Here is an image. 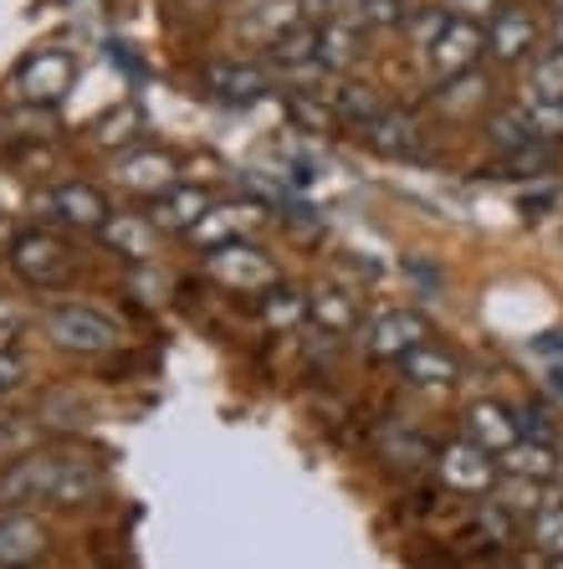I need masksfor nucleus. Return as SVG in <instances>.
I'll use <instances>...</instances> for the list:
<instances>
[{
    "instance_id": "72a5a7b5",
    "label": "nucleus",
    "mask_w": 563,
    "mask_h": 569,
    "mask_svg": "<svg viewBox=\"0 0 563 569\" xmlns=\"http://www.w3.org/2000/svg\"><path fill=\"white\" fill-rule=\"evenodd\" d=\"M384 457H390V462H400V467H420L431 451H425V441L410 437V431H400V437L390 431V437H384Z\"/></svg>"
},
{
    "instance_id": "412c9836",
    "label": "nucleus",
    "mask_w": 563,
    "mask_h": 569,
    "mask_svg": "<svg viewBox=\"0 0 563 569\" xmlns=\"http://www.w3.org/2000/svg\"><path fill=\"white\" fill-rule=\"evenodd\" d=\"M400 380H405L410 390H445V385L456 380V359L435 345H420L400 359Z\"/></svg>"
},
{
    "instance_id": "a211bd4d",
    "label": "nucleus",
    "mask_w": 563,
    "mask_h": 569,
    "mask_svg": "<svg viewBox=\"0 0 563 569\" xmlns=\"http://www.w3.org/2000/svg\"><path fill=\"white\" fill-rule=\"evenodd\" d=\"M364 139L380 149L384 159H420V149H425V139H420V123L405 119V113H390V108H384L380 119L369 123Z\"/></svg>"
},
{
    "instance_id": "c9c22d12",
    "label": "nucleus",
    "mask_w": 563,
    "mask_h": 569,
    "mask_svg": "<svg viewBox=\"0 0 563 569\" xmlns=\"http://www.w3.org/2000/svg\"><path fill=\"white\" fill-rule=\"evenodd\" d=\"M441 11H451V16H461V21H492V16L502 11V0H441Z\"/></svg>"
},
{
    "instance_id": "423d86ee",
    "label": "nucleus",
    "mask_w": 563,
    "mask_h": 569,
    "mask_svg": "<svg viewBox=\"0 0 563 569\" xmlns=\"http://www.w3.org/2000/svg\"><path fill=\"white\" fill-rule=\"evenodd\" d=\"M537 41H543V31H537L527 6H502V11L486 21V52H492V62H502V67L533 62Z\"/></svg>"
},
{
    "instance_id": "6ab92c4d",
    "label": "nucleus",
    "mask_w": 563,
    "mask_h": 569,
    "mask_svg": "<svg viewBox=\"0 0 563 569\" xmlns=\"http://www.w3.org/2000/svg\"><path fill=\"white\" fill-rule=\"evenodd\" d=\"M47 549V529H41L31 513H6L0 518V565L21 569Z\"/></svg>"
},
{
    "instance_id": "58836bf2",
    "label": "nucleus",
    "mask_w": 563,
    "mask_h": 569,
    "mask_svg": "<svg viewBox=\"0 0 563 569\" xmlns=\"http://www.w3.org/2000/svg\"><path fill=\"white\" fill-rule=\"evenodd\" d=\"M537 355H543V359H553V370H559V365H563V333H549V339H537Z\"/></svg>"
},
{
    "instance_id": "2eb2a0df",
    "label": "nucleus",
    "mask_w": 563,
    "mask_h": 569,
    "mask_svg": "<svg viewBox=\"0 0 563 569\" xmlns=\"http://www.w3.org/2000/svg\"><path fill=\"white\" fill-rule=\"evenodd\" d=\"M98 237H103V247L119 252L123 262H149V257H154V221H149V216H133V211L108 216V221L98 226Z\"/></svg>"
},
{
    "instance_id": "c756f323",
    "label": "nucleus",
    "mask_w": 563,
    "mask_h": 569,
    "mask_svg": "<svg viewBox=\"0 0 563 569\" xmlns=\"http://www.w3.org/2000/svg\"><path fill=\"white\" fill-rule=\"evenodd\" d=\"M523 93H533V98H559V103H563V47H553V52L533 57Z\"/></svg>"
},
{
    "instance_id": "f704fd0d",
    "label": "nucleus",
    "mask_w": 563,
    "mask_h": 569,
    "mask_svg": "<svg viewBox=\"0 0 563 569\" xmlns=\"http://www.w3.org/2000/svg\"><path fill=\"white\" fill-rule=\"evenodd\" d=\"M27 375H31V365L16 349H0V400L6 396H16L21 385H27Z\"/></svg>"
},
{
    "instance_id": "ea45409f",
    "label": "nucleus",
    "mask_w": 563,
    "mask_h": 569,
    "mask_svg": "<svg viewBox=\"0 0 563 569\" xmlns=\"http://www.w3.org/2000/svg\"><path fill=\"white\" fill-rule=\"evenodd\" d=\"M553 37H559V47H563V6H559V27H553Z\"/></svg>"
},
{
    "instance_id": "f8f14e48",
    "label": "nucleus",
    "mask_w": 563,
    "mask_h": 569,
    "mask_svg": "<svg viewBox=\"0 0 563 569\" xmlns=\"http://www.w3.org/2000/svg\"><path fill=\"white\" fill-rule=\"evenodd\" d=\"M41 211L52 216V221L72 226V231H98V226L108 221V200L98 196L92 186H82V180H72V186H57L41 196Z\"/></svg>"
},
{
    "instance_id": "bb28decb",
    "label": "nucleus",
    "mask_w": 563,
    "mask_h": 569,
    "mask_svg": "<svg viewBox=\"0 0 563 569\" xmlns=\"http://www.w3.org/2000/svg\"><path fill=\"white\" fill-rule=\"evenodd\" d=\"M262 318H267V329H277V333H298L313 313H308V298H302V292L277 288L262 298Z\"/></svg>"
},
{
    "instance_id": "2f4dec72",
    "label": "nucleus",
    "mask_w": 563,
    "mask_h": 569,
    "mask_svg": "<svg viewBox=\"0 0 563 569\" xmlns=\"http://www.w3.org/2000/svg\"><path fill=\"white\" fill-rule=\"evenodd\" d=\"M486 98V78L476 82V72H461V78L441 82V108L445 113H466V108H476Z\"/></svg>"
},
{
    "instance_id": "7c9ffc66",
    "label": "nucleus",
    "mask_w": 563,
    "mask_h": 569,
    "mask_svg": "<svg viewBox=\"0 0 563 569\" xmlns=\"http://www.w3.org/2000/svg\"><path fill=\"white\" fill-rule=\"evenodd\" d=\"M523 113H527V123L537 129V139H549V144H559V139H563V103H559V98L523 93Z\"/></svg>"
},
{
    "instance_id": "f03ea898",
    "label": "nucleus",
    "mask_w": 563,
    "mask_h": 569,
    "mask_svg": "<svg viewBox=\"0 0 563 569\" xmlns=\"http://www.w3.org/2000/svg\"><path fill=\"white\" fill-rule=\"evenodd\" d=\"M415 52H420V62H425V72H431V82L441 88V82L472 72L476 57L486 52V31L476 27V21H461V16L445 11V21L435 27V37L425 41V47H415Z\"/></svg>"
},
{
    "instance_id": "f257e3e1",
    "label": "nucleus",
    "mask_w": 563,
    "mask_h": 569,
    "mask_svg": "<svg viewBox=\"0 0 563 569\" xmlns=\"http://www.w3.org/2000/svg\"><path fill=\"white\" fill-rule=\"evenodd\" d=\"M41 333L67 355H108L119 345V323L88 303H52L41 308Z\"/></svg>"
},
{
    "instance_id": "cd10ccee",
    "label": "nucleus",
    "mask_w": 563,
    "mask_h": 569,
    "mask_svg": "<svg viewBox=\"0 0 563 569\" xmlns=\"http://www.w3.org/2000/svg\"><path fill=\"white\" fill-rule=\"evenodd\" d=\"M37 451V421L31 416H0V467L21 462Z\"/></svg>"
},
{
    "instance_id": "0eeeda50",
    "label": "nucleus",
    "mask_w": 563,
    "mask_h": 569,
    "mask_svg": "<svg viewBox=\"0 0 563 569\" xmlns=\"http://www.w3.org/2000/svg\"><path fill=\"white\" fill-rule=\"evenodd\" d=\"M57 467H62V457H52V451H31V457L11 462L0 472V508H21V503H37V498L52 503Z\"/></svg>"
},
{
    "instance_id": "393cba45",
    "label": "nucleus",
    "mask_w": 563,
    "mask_h": 569,
    "mask_svg": "<svg viewBox=\"0 0 563 569\" xmlns=\"http://www.w3.org/2000/svg\"><path fill=\"white\" fill-rule=\"evenodd\" d=\"M486 139H492V149H497L502 159H512V154H527V149L549 144V139H537V129H533V123H527V113H523V108H507V113H497V119L486 123Z\"/></svg>"
},
{
    "instance_id": "4be33fe9",
    "label": "nucleus",
    "mask_w": 563,
    "mask_h": 569,
    "mask_svg": "<svg viewBox=\"0 0 563 569\" xmlns=\"http://www.w3.org/2000/svg\"><path fill=\"white\" fill-rule=\"evenodd\" d=\"M502 462V472H512V477H523V482H553L559 477V451L553 447H543V441H527V437H517L507 451L497 457Z\"/></svg>"
},
{
    "instance_id": "7ed1b4c3",
    "label": "nucleus",
    "mask_w": 563,
    "mask_h": 569,
    "mask_svg": "<svg viewBox=\"0 0 563 569\" xmlns=\"http://www.w3.org/2000/svg\"><path fill=\"white\" fill-rule=\"evenodd\" d=\"M6 257H11L16 278L27 282V288H62V282L72 278V252H67L52 231H27V237H16Z\"/></svg>"
},
{
    "instance_id": "20e7f679",
    "label": "nucleus",
    "mask_w": 563,
    "mask_h": 569,
    "mask_svg": "<svg viewBox=\"0 0 563 569\" xmlns=\"http://www.w3.org/2000/svg\"><path fill=\"white\" fill-rule=\"evenodd\" d=\"M205 278H215L231 292H262V288H277V267L251 241H225V247L205 252Z\"/></svg>"
},
{
    "instance_id": "9d476101",
    "label": "nucleus",
    "mask_w": 563,
    "mask_h": 569,
    "mask_svg": "<svg viewBox=\"0 0 563 569\" xmlns=\"http://www.w3.org/2000/svg\"><path fill=\"white\" fill-rule=\"evenodd\" d=\"M359 52H364V21L359 16H349V11H339V16H323L318 21V67L323 72H349V67L359 62Z\"/></svg>"
},
{
    "instance_id": "39448f33",
    "label": "nucleus",
    "mask_w": 563,
    "mask_h": 569,
    "mask_svg": "<svg viewBox=\"0 0 563 569\" xmlns=\"http://www.w3.org/2000/svg\"><path fill=\"white\" fill-rule=\"evenodd\" d=\"M435 472H441V482L451 492H476V498H482V492L497 488L502 462L486 447H476V441L466 437V441H451V447L435 451Z\"/></svg>"
},
{
    "instance_id": "ddd939ff",
    "label": "nucleus",
    "mask_w": 563,
    "mask_h": 569,
    "mask_svg": "<svg viewBox=\"0 0 563 569\" xmlns=\"http://www.w3.org/2000/svg\"><path fill=\"white\" fill-rule=\"evenodd\" d=\"M257 221H262V211L247 206V200H237V206H210L184 237L195 241L200 252H215V247H225V241H241V231H251Z\"/></svg>"
},
{
    "instance_id": "a878e982",
    "label": "nucleus",
    "mask_w": 563,
    "mask_h": 569,
    "mask_svg": "<svg viewBox=\"0 0 563 569\" xmlns=\"http://www.w3.org/2000/svg\"><path fill=\"white\" fill-rule=\"evenodd\" d=\"M328 108H333V119L354 123V129H369V123H374V119L384 113V103H380L374 93H369L364 82H359V88H354V82H343V88H333V103H328Z\"/></svg>"
},
{
    "instance_id": "1a4fd4ad",
    "label": "nucleus",
    "mask_w": 563,
    "mask_h": 569,
    "mask_svg": "<svg viewBox=\"0 0 563 569\" xmlns=\"http://www.w3.org/2000/svg\"><path fill=\"white\" fill-rule=\"evenodd\" d=\"M425 318L420 313H410V308H390V313H380L374 323H369V333H364V345H369V355L374 359H400L410 355V349H420V345H431L425 339Z\"/></svg>"
},
{
    "instance_id": "f3484780",
    "label": "nucleus",
    "mask_w": 563,
    "mask_h": 569,
    "mask_svg": "<svg viewBox=\"0 0 563 569\" xmlns=\"http://www.w3.org/2000/svg\"><path fill=\"white\" fill-rule=\"evenodd\" d=\"M466 437H472L476 447H486L492 457H502L523 431H517V416L502 411L497 400H476L472 411H466Z\"/></svg>"
},
{
    "instance_id": "c85d7f7f",
    "label": "nucleus",
    "mask_w": 563,
    "mask_h": 569,
    "mask_svg": "<svg viewBox=\"0 0 563 569\" xmlns=\"http://www.w3.org/2000/svg\"><path fill=\"white\" fill-rule=\"evenodd\" d=\"M527 539H533L537 555L549 559H563V503H543L527 523Z\"/></svg>"
},
{
    "instance_id": "9b49d317",
    "label": "nucleus",
    "mask_w": 563,
    "mask_h": 569,
    "mask_svg": "<svg viewBox=\"0 0 563 569\" xmlns=\"http://www.w3.org/2000/svg\"><path fill=\"white\" fill-rule=\"evenodd\" d=\"M113 180H119L123 190H139V196H164V190H174V180H180V164H174V154H164V149H133V154H123L119 164H113Z\"/></svg>"
},
{
    "instance_id": "4c0bfd02",
    "label": "nucleus",
    "mask_w": 563,
    "mask_h": 569,
    "mask_svg": "<svg viewBox=\"0 0 563 569\" xmlns=\"http://www.w3.org/2000/svg\"><path fill=\"white\" fill-rule=\"evenodd\" d=\"M133 123H139V119H133V113H119V119H103V129H98V139H103V144H129L133 133H139V129H133Z\"/></svg>"
},
{
    "instance_id": "473e14b6",
    "label": "nucleus",
    "mask_w": 563,
    "mask_h": 569,
    "mask_svg": "<svg viewBox=\"0 0 563 569\" xmlns=\"http://www.w3.org/2000/svg\"><path fill=\"white\" fill-rule=\"evenodd\" d=\"M354 16L364 21V27H405L410 21V0H354Z\"/></svg>"
},
{
    "instance_id": "e433bc0d",
    "label": "nucleus",
    "mask_w": 563,
    "mask_h": 569,
    "mask_svg": "<svg viewBox=\"0 0 563 569\" xmlns=\"http://www.w3.org/2000/svg\"><path fill=\"white\" fill-rule=\"evenodd\" d=\"M21 323H27L21 303H11V298H0V349H11V345H16V333H21Z\"/></svg>"
},
{
    "instance_id": "aec40b11",
    "label": "nucleus",
    "mask_w": 563,
    "mask_h": 569,
    "mask_svg": "<svg viewBox=\"0 0 563 569\" xmlns=\"http://www.w3.org/2000/svg\"><path fill=\"white\" fill-rule=\"evenodd\" d=\"M308 313H313L318 333H328V339H343V333L359 329V303H354V292H343V288L308 292Z\"/></svg>"
},
{
    "instance_id": "6e6552de",
    "label": "nucleus",
    "mask_w": 563,
    "mask_h": 569,
    "mask_svg": "<svg viewBox=\"0 0 563 569\" xmlns=\"http://www.w3.org/2000/svg\"><path fill=\"white\" fill-rule=\"evenodd\" d=\"M72 78H78V62L67 52H37L21 62V72H16V93L37 108H52L57 98H67Z\"/></svg>"
},
{
    "instance_id": "5701e85b",
    "label": "nucleus",
    "mask_w": 563,
    "mask_h": 569,
    "mask_svg": "<svg viewBox=\"0 0 563 569\" xmlns=\"http://www.w3.org/2000/svg\"><path fill=\"white\" fill-rule=\"evenodd\" d=\"M215 200L205 196V190H195V186H174V190H164L159 196V206H154V226H164V231H190V226L200 221V216L210 211Z\"/></svg>"
},
{
    "instance_id": "dca6fc26",
    "label": "nucleus",
    "mask_w": 563,
    "mask_h": 569,
    "mask_svg": "<svg viewBox=\"0 0 563 569\" xmlns=\"http://www.w3.org/2000/svg\"><path fill=\"white\" fill-rule=\"evenodd\" d=\"M302 21H308V0H251L241 31L257 37L262 47H272L277 37H288V31L302 27Z\"/></svg>"
},
{
    "instance_id": "a19ab883",
    "label": "nucleus",
    "mask_w": 563,
    "mask_h": 569,
    "mask_svg": "<svg viewBox=\"0 0 563 569\" xmlns=\"http://www.w3.org/2000/svg\"><path fill=\"white\" fill-rule=\"evenodd\" d=\"M549 569H563V559H553V565H549Z\"/></svg>"
},
{
    "instance_id": "4468645a",
    "label": "nucleus",
    "mask_w": 563,
    "mask_h": 569,
    "mask_svg": "<svg viewBox=\"0 0 563 569\" xmlns=\"http://www.w3.org/2000/svg\"><path fill=\"white\" fill-rule=\"evenodd\" d=\"M205 88L221 98V103L247 108V103H257V98H267L272 78L251 62H215V67H205Z\"/></svg>"
},
{
    "instance_id": "b1692460",
    "label": "nucleus",
    "mask_w": 563,
    "mask_h": 569,
    "mask_svg": "<svg viewBox=\"0 0 563 569\" xmlns=\"http://www.w3.org/2000/svg\"><path fill=\"white\" fill-rule=\"evenodd\" d=\"M98 492H103V472H98L88 457H62V467H57L52 503H92Z\"/></svg>"
}]
</instances>
